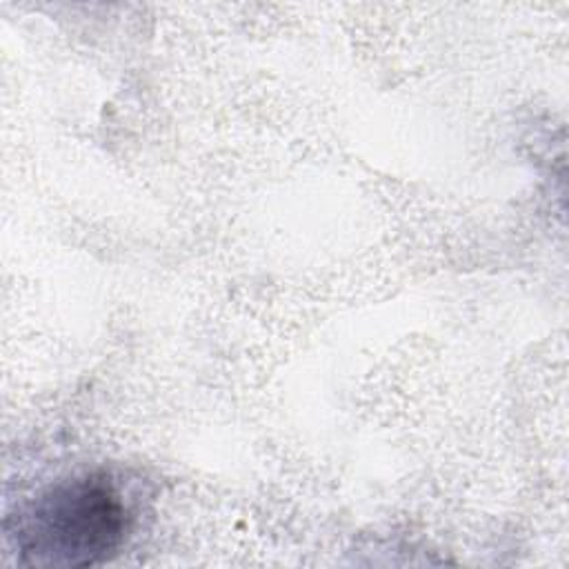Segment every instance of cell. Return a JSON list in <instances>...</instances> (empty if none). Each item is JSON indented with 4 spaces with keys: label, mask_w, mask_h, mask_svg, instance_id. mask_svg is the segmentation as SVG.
<instances>
[{
    "label": "cell",
    "mask_w": 569,
    "mask_h": 569,
    "mask_svg": "<svg viewBox=\"0 0 569 569\" xmlns=\"http://www.w3.org/2000/svg\"><path fill=\"white\" fill-rule=\"evenodd\" d=\"M129 507L109 473H84L38 493L18 516L11 540L29 567H91L127 538Z\"/></svg>",
    "instance_id": "cell-1"
}]
</instances>
